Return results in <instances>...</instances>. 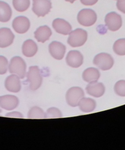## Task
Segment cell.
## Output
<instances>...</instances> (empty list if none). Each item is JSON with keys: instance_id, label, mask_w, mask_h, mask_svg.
<instances>
[{"instance_id": "1", "label": "cell", "mask_w": 125, "mask_h": 150, "mask_svg": "<svg viewBox=\"0 0 125 150\" xmlns=\"http://www.w3.org/2000/svg\"><path fill=\"white\" fill-rule=\"evenodd\" d=\"M69 35L67 40L68 44L74 48L82 46L88 39L87 31L82 29H76L70 32Z\"/></svg>"}, {"instance_id": "2", "label": "cell", "mask_w": 125, "mask_h": 150, "mask_svg": "<svg viewBox=\"0 0 125 150\" xmlns=\"http://www.w3.org/2000/svg\"><path fill=\"white\" fill-rule=\"evenodd\" d=\"M9 69L10 73L16 74L20 79H23L26 75V64L21 57H15L10 60Z\"/></svg>"}, {"instance_id": "3", "label": "cell", "mask_w": 125, "mask_h": 150, "mask_svg": "<svg viewBox=\"0 0 125 150\" xmlns=\"http://www.w3.org/2000/svg\"><path fill=\"white\" fill-rule=\"evenodd\" d=\"M27 79L29 83L30 88L35 91L38 89L42 85L43 78L38 67L31 66L27 74Z\"/></svg>"}, {"instance_id": "4", "label": "cell", "mask_w": 125, "mask_h": 150, "mask_svg": "<svg viewBox=\"0 0 125 150\" xmlns=\"http://www.w3.org/2000/svg\"><path fill=\"white\" fill-rule=\"evenodd\" d=\"M96 12L91 9L86 8L81 10L77 15V21L82 26L90 27L94 25L97 21Z\"/></svg>"}, {"instance_id": "5", "label": "cell", "mask_w": 125, "mask_h": 150, "mask_svg": "<svg viewBox=\"0 0 125 150\" xmlns=\"http://www.w3.org/2000/svg\"><path fill=\"white\" fill-rule=\"evenodd\" d=\"M93 62L94 65L102 71L110 70L114 64L112 56L106 53H100L95 56Z\"/></svg>"}, {"instance_id": "6", "label": "cell", "mask_w": 125, "mask_h": 150, "mask_svg": "<svg viewBox=\"0 0 125 150\" xmlns=\"http://www.w3.org/2000/svg\"><path fill=\"white\" fill-rule=\"evenodd\" d=\"M32 11L38 17H44L48 14L52 8L50 0H32Z\"/></svg>"}, {"instance_id": "7", "label": "cell", "mask_w": 125, "mask_h": 150, "mask_svg": "<svg viewBox=\"0 0 125 150\" xmlns=\"http://www.w3.org/2000/svg\"><path fill=\"white\" fill-rule=\"evenodd\" d=\"M84 96V92L81 88L73 87L68 90L66 94V100L69 106L76 107L78 106L79 102Z\"/></svg>"}, {"instance_id": "8", "label": "cell", "mask_w": 125, "mask_h": 150, "mask_svg": "<svg viewBox=\"0 0 125 150\" xmlns=\"http://www.w3.org/2000/svg\"><path fill=\"white\" fill-rule=\"evenodd\" d=\"M105 23L109 30L116 31L122 26V19L120 15L115 12H111L106 16Z\"/></svg>"}, {"instance_id": "9", "label": "cell", "mask_w": 125, "mask_h": 150, "mask_svg": "<svg viewBox=\"0 0 125 150\" xmlns=\"http://www.w3.org/2000/svg\"><path fill=\"white\" fill-rule=\"evenodd\" d=\"M12 27L16 33L20 34H24L29 29L30 22L25 16H18L13 21Z\"/></svg>"}, {"instance_id": "10", "label": "cell", "mask_w": 125, "mask_h": 150, "mask_svg": "<svg viewBox=\"0 0 125 150\" xmlns=\"http://www.w3.org/2000/svg\"><path fill=\"white\" fill-rule=\"evenodd\" d=\"M49 51L51 56L57 60L62 59L65 56L66 47L60 42L54 41L49 45Z\"/></svg>"}, {"instance_id": "11", "label": "cell", "mask_w": 125, "mask_h": 150, "mask_svg": "<svg viewBox=\"0 0 125 150\" xmlns=\"http://www.w3.org/2000/svg\"><path fill=\"white\" fill-rule=\"evenodd\" d=\"M83 56L79 51H70L66 57V62L68 65L73 68L80 67L83 63Z\"/></svg>"}, {"instance_id": "12", "label": "cell", "mask_w": 125, "mask_h": 150, "mask_svg": "<svg viewBox=\"0 0 125 150\" xmlns=\"http://www.w3.org/2000/svg\"><path fill=\"white\" fill-rule=\"evenodd\" d=\"M19 101L16 96L11 95L0 96V106L7 110H12L17 108Z\"/></svg>"}, {"instance_id": "13", "label": "cell", "mask_w": 125, "mask_h": 150, "mask_svg": "<svg viewBox=\"0 0 125 150\" xmlns=\"http://www.w3.org/2000/svg\"><path fill=\"white\" fill-rule=\"evenodd\" d=\"M52 26L56 32L64 35H69L72 31V26L64 19H55L53 22Z\"/></svg>"}, {"instance_id": "14", "label": "cell", "mask_w": 125, "mask_h": 150, "mask_svg": "<svg viewBox=\"0 0 125 150\" xmlns=\"http://www.w3.org/2000/svg\"><path fill=\"white\" fill-rule=\"evenodd\" d=\"M15 35L8 28H0V48H5L13 44Z\"/></svg>"}, {"instance_id": "15", "label": "cell", "mask_w": 125, "mask_h": 150, "mask_svg": "<svg viewBox=\"0 0 125 150\" xmlns=\"http://www.w3.org/2000/svg\"><path fill=\"white\" fill-rule=\"evenodd\" d=\"M86 90L88 94L99 98L104 93L105 88L103 83L96 81L89 83L86 87Z\"/></svg>"}, {"instance_id": "16", "label": "cell", "mask_w": 125, "mask_h": 150, "mask_svg": "<svg viewBox=\"0 0 125 150\" xmlns=\"http://www.w3.org/2000/svg\"><path fill=\"white\" fill-rule=\"evenodd\" d=\"M20 78L16 74L8 76L5 81V87L8 91L12 93H18L21 89Z\"/></svg>"}, {"instance_id": "17", "label": "cell", "mask_w": 125, "mask_h": 150, "mask_svg": "<svg viewBox=\"0 0 125 150\" xmlns=\"http://www.w3.org/2000/svg\"><path fill=\"white\" fill-rule=\"evenodd\" d=\"M52 32L48 26H41L34 32L35 38L39 42L44 43L50 39Z\"/></svg>"}, {"instance_id": "18", "label": "cell", "mask_w": 125, "mask_h": 150, "mask_svg": "<svg viewBox=\"0 0 125 150\" xmlns=\"http://www.w3.org/2000/svg\"><path fill=\"white\" fill-rule=\"evenodd\" d=\"M23 54L27 57H31L36 55L38 51V46L33 40L28 39L24 42L22 45Z\"/></svg>"}, {"instance_id": "19", "label": "cell", "mask_w": 125, "mask_h": 150, "mask_svg": "<svg viewBox=\"0 0 125 150\" xmlns=\"http://www.w3.org/2000/svg\"><path fill=\"white\" fill-rule=\"evenodd\" d=\"M100 76L99 71L94 67L87 68L83 72L82 74L84 80L88 83L97 81Z\"/></svg>"}, {"instance_id": "20", "label": "cell", "mask_w": 125, "mask_h": 150, "mask_svg": "<svg viewBox=\"0 0 125 150\" xmlns=\"http://www.w3.org/2000/svg\"><path fill=\"white\" fill-rule=\"evenodd\" d=\"M12 16V10L9 5L0 1V22L6 23L10 21Z\"/></svg>"}, {"instance_id": "21", "label": "cell", "mask_w": 125, "mask_h": 150, "mask_svg": "<svg viewBox=\"0 0 125 150\" xmlns=\"http://www.w3.org/2000/svg\"><path fill=\"white\" fill-rule=\"evenodd\" d=\"M96 102L95 100L91 98L83 97L79 102L80 109L85 113L92 112L96 108Z\"/></svg>"}, {"instance_id": "22", "label": "cell", "mask_w": 125, "mask_h": 150, "mask_svg": "<svg viewBox=\"0 0 125 150\" xmlns=\"http://www.w3.org/2000/svg\"><path fill=\"white\" fill-rule=\"evenodd\" d=\"M13 4L15 9L19 12L26 11L30 5V0H13Z\"/></svg>"}, {"instance_id": "23", "label": "cell", "mask_w": 125, "mask_h": 150, "mask_svg": "<svg viewBox=\"0 0 125 150\" xmlns=\"http://www.w3.org/2000/svg\"><path fill=\"white\" fill-rule=\"evenodd\" d=\"M114 52L119 56L125 55V38L119 39L114 44Z\"/></svg>"}, {"instance_id": "24", "label": "cell", "mask_w": 125, "mask_h": 150, "mask_svg": "<svg viewBox=\"0 0 125 150\" xmlns=\"http://www.w3.org/2000/svg\"><path fill=\"white\" fill-rule=\"evenodd\" d=\"M28 118L41 119L45 118V113L39 107H34L31 108L28 113Z\"/></svg>"}, {"instance_id": "25", "label": "cell", "mask_w": 125, "mask_h": 150, "mask_svg": "<svg viewBox=\"0 0 125 150\" xmlns=\"http://www.w3.org/2000/svg\"><path fill=\"white\" fill-rule=\"evenodd\" d=\"M114 91L117 95L121 97H125V80H121L115 83Z\"/></svg>"}, {"instance_id": "26", "label": "cell", "mask_w": 125, "mask_h": 150, "mask_svg": "<svg viewBox=\"0 0 125 150\" xmlns=\"http://www.w3.org/2000/svg\"><path fill=\"white\" fill-rule=\"evenodd\" d=\"M62 117V114L59 109L51 108L48 109L45 113L46 118H59Z\"/></svg>"}, {"instance_id": "27", "label": "cell", "mask_w": 125, "mask_h": 150, "mask_svg": "<svg viewBox=\"0 0 125 150\" xmlns=\"http://www.w3.org/2000/svg\"><path fill=\"white\" fill-rule=\"evenodd\" d=\"M9 68L8 61L4 56H0V74H4Z\"/></svg>"}, {"instance_id": "28", "label": "cell", "mask_w": 125, "mask_h": 150, "mask_svg": "<svg viewBox=\"0 0 125 150\" xmlns=\"http://www.w3.org/2000/svg\"><path fill=\"white\" fill-rule=\"evenodd\" d=\"M116 6L119 11L125 14V0H118Z\"/></svg>"}, {"instance_id": "29", "label": "cell", "mask_w": 125, "mask_h": 150, "mask_svg": "<svg viewBox=\"0 0 125 150\" xmlns=\"http://www.w3.org/2000/svg\"><path fill=\"white\" fill-rule=\"evenodd\" d=\"M6 116L9 117H16V118H23L22 114L19 112L14 111L9 112L6 115Z\"/></svg>"}, {"instance_id": "30", "label": "cell", "mask_w": 125, "mask_h": 150, "mask_svg": "<svg viewBox=\"0 0 125 150\" xmlns=\"http://www.w3.org/2000/svg\"><path fill=\"white\" fill-rule=\"evenodd\" d=\"M83 5L86 6H92L96 4L98 0H80Z\"/></svg>"}, {"instance_id": "31", "label": "cell", "mask_w": 125, "mask_h": 150, "mask_svg": "<svg viewBox=\"0 0 125 150\" xmlns=\"http://www.w3.org/2000/svg\"><path fill=\"white\" fill-rule=\"evenodd\" d=\"M65 1H66L70 2V3L73 4V3H74V2L75 1H76V0H65Z\"/></svg>"}, {"instance_id": "32", "label": "cell", "mask_w": 125, "mask_h": 150, "mask_svg": "<svg viewBox=\"0 0 125 150\" xmlns=\"http://www.w3.org/2000/svg\"><path fill=\"white\" fill-rule=\"evenodd\" d=\"M1 106H0V113L2 112V110H1Z\"/></svg>"}, {"instance_id": "33", "label": "cell", "mask_w": 125, "mask_h": 150, "mask_svg": "<svg viewBox=\"0 0 125 150\" xmlns=\"http://www.w3.org/2000/svg\"><path fill=\"white\" fill-rule=\"evenodd\" d=\"M117 1H118V0H117Z\"/></svg>"}]
</instances>
